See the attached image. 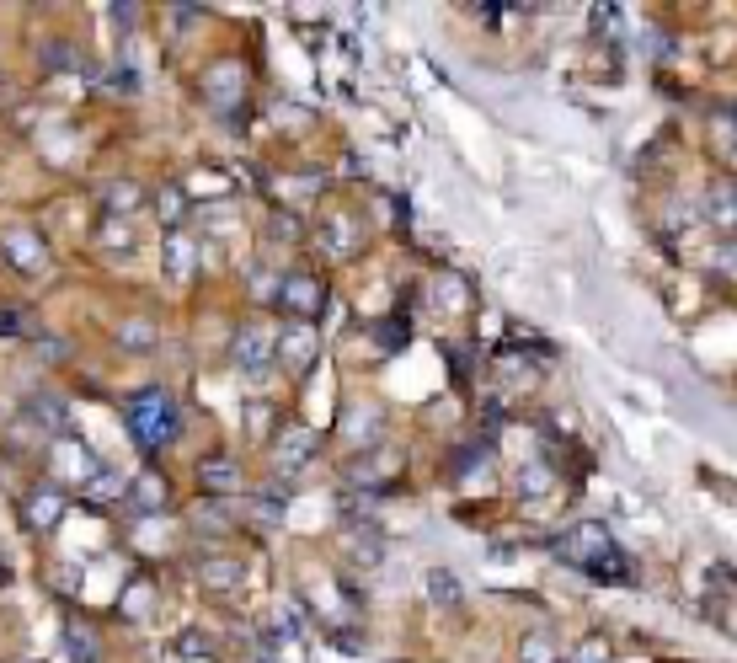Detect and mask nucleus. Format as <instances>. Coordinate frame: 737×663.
Here are the masks:
<instances>
[{"label": "nucleus", "mask_w": 737, "mask_h": 663, "mask_svg": "<svg viewBox=\"0 0 737 663\" xmlns=\"http://www.w3.org/2000/svg\"><path fill=\"white\" fill-rule=\"evenodd\" d=\"M577 663H615V653H609V642H599V637H593V642H583V647H577Z\"/></svg>", "instance_id": "nucleus-11"}, {"label": "nucleus", "mask_w": 737, "mask_h": 663, "mask_svg": "<svg viewBox=\"0 0 737 663\" xmlns=\"http://www.w3.org/2000/svg\"><path fill=\"white\" fill-rule=\"evenodd\" d=\"M54 514H59V498H38L33 503V524H54Z\"/></svg>", "instance_id": "nucleus-13"}, {"label": "nucleus", "mask_w": 737, "mask_h": 663, "mask_svg": "<svg viewBox=\"0 0 737 663\" xmlns=\"http://www.w3.org/2000/svg\"><path fill=\"white\" fill-rule=\"evenodd\" d=\"M316 300H321L316 279H289L284 284V305H289V311H316Z\"/></svg>", "instance_id": "nucleus-3"}, {"label": "nucleus", "mask_w": 737, "mask_h": 663, "mask_svg": "<svg viewBox=\"0 0 737 663\" xmlns=\"http://www.w3.org/2000/svg\"><path fill=\"white\" fill-rule=\"evenodd\" d=\"M556 551L567 557L572 567H583V573L593 578H609V583H625L631 578V567H625V557L615 546H609V535H604V524H577L572 535H561Z\"/></svg>", "instance_id": "nucleus-1"}, {"label": "nucleus", "mask_w": 737, "mask_h": 663, "mask_svg": "<svg viewBox=\"0 0 737 663\" xmlns=\"http://www.w3.org/2000/svg\"><path fill=\"white\" fill-rule=\"evenodd\" d=\"M721 268H727L732 279H737V241H732V246H721Z\"/></svg>", "instance_id": "nucleus-14"}, {"label": "nucleus", "mask_w": 737, "mask_h": 663, "mask_svg": "<svg viewBox=\"0 0 737 663\" xmlns=\"http://www.w3.org/2000/svg\"><path fill=\"white\" fill-rule=\"evenodd\" d=\"M711 220H716V225H732V220H737V198H732L727 188L711 193Z\"/></svg>", "instance_id": "nucleus-8"}, {"label": "nucleus", "mask_w": 737, "mask_h": 663, "mask_svg": "<svg viewBox=\"0 0 737 663\" xmlns=\"http://www.w3.org/2000/svg\"><path fill=\"white\" fill-rule=\"evenodd\" d=\"M203 482H209V487H219V492H230L235 482H241V476H235V466H230V460H219V466L209 460V466H203Z\"/></svg>", "instance_id": "nucleus-6"}, {"label": "nucleus", "mask_w": 737, "mask_h": 663, "mask_svg": "<svg viewBox=\"0 0 737 663\" xmlns=\"http://www.w3.org/2000/svg\"><path fill=\"white\" fill-rule=\"evenodd\" d=\"M241 364H246V369H252V364H268V337H262V332H257V337H252V332L241 337Z\"/></svg>", "instance_id": "nucleus-7"}, {"label": "nucleus", "mask_w": 737, "mask_h": 663, "mask_svg": "<svg viewBox=\"0 0 737 663\" xmlns=\"http://www.w3.org/2000/svg\"><path fill=\"white\" fill-rule=\"evenodd\" d=\"M428 589L444 599V605H454V599H460V589H454V578H449V573H428Z\"/></svg>", "instance_id": "nucleus-12"}, {"label": "nucleus", "mask_w": 737, "mask_h": 663, "mask_svg": "<svg viewBox=\"0 0 737 663\" xmlns=\"http://www.w3.org/2000/svg\"><path fill=\"white\" fill-rule=\"evenodd\" d=\"M524 663H556V642L551 637H529L524 642Z\"/></svg>", "instance_id": "nucleus-9"}, {"label": "nucleus", "mask_w": 737, "mask_h": 663, "mask_svg": "<svg viewBox=\"0 0 737 663\" xmlns=\"http://www.w3.org/2000/svg\"><path fill=\"white\" fill-rule=\"evenodd\" d=\"M6 252H17V268H43V246L27 236V230H11V236H6Z\"/></svg>", "instance_id": "nucleus-4"}, {"label": "nucleus", "mask_w": 737, "mask_h": 663, "mask_svg": "<svg viewBox=\"0 0 737 663\" xmlns=\"http://www.w3.org/2000/svg\"><path fill=\"white\" fill-rule=\"evenodd\" d=\"M310 353H316V337H310V332H289V337H284V359H289L294 369H305Z\"/></svg>", "instance_id": "nucleus-5"}, {"label": "nucleus", "mask_w": 737, "mask_h": 663, "mask_svg": "<svg viewBox=\"0 0 737 663\" xmlns=\"http://www.w3.org/2000/svg\"><path fill=\"white\" fill-rule=\"evenodd\" d=\"M129 434L145 444V450H161V444L177 439V407H171L166 391H139L129 402Z\"/></svg>", "instance_id": "nucleus-2"}, {"label": "nucleus", "mask_w": 737, "mask_h": 663, "mask_svg": "<svg viewBox=\"0 0 737 663\" xmlns=\"http://www.w3.org/2000/svg\"><path fill=\"white\" fill-rule=\"evenodd\" d=\"M519 487L529 492V498H535V492H545V487H551V471H545L540 460H535V466H524V482H519Z\"/></svg>", "instance_id": "nucleus-10"}]
</instances>
